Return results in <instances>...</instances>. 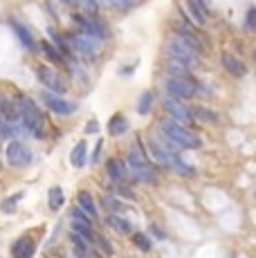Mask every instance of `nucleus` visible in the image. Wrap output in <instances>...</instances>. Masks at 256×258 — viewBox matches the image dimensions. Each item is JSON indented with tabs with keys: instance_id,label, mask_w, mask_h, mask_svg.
Listing matches in <instances>:
<instances>
[{
	"instance_id": "1",
	"label": "nucleus",
	"mask_w": 256,
	"mask_h": 258,
	"mask_svg": "<svg viewBox=\"0 0 256 258\" xmlns=\"http://www.w3.org/2000/svg\"><path fill=\"white\" fill-rule=\"evenodd\" d=\"M160 131L164 133L166 137H169L171 142H175L182 151H191V148H200V140L198 135H196L191 128H186L182 121H175V119H171L169 115L160 119Z\"/></svg>"
},
{
	"instance_id": "2",
	"label": "nucleus",
	"mask_w": 256,
	"mask_h": 258,
	"mask_svg": "<svg viewBox=\"0 0 256 258\" xmlns=\"http://www.w3.org/2000/svg\"><path fill=\"white\" fill-rule=\"evenodd\" d=\"M166 54H169L171 58H175V61L184 63L189 70H194V68H198L200 63V49L196 45H191L186 38H182L180 34H173V36L166 41Z\"/></svg>"
},
{
	"instance_id": "3",
	"label": "nucleus",
	"mask_w": 256,
	"mask_h": 258,
	"mask_svg": "<svg viewBox=\"0 0 256 258\" xmlns=\"http://www.w3.org/2000/svg\"><path fill=\"white\" fill-rule=\"evenodd\" d=\"M16 106H18V115H21V123L25 126V131L32 133L34 137H43L45 123H43V115H41L36 103L23 94V97L16 99Z\"/></svg>"
},
{
	"instance_id": "4",
	"label": "nucleus",
	"mask_w": 256,
	"mask_h": 258,
	"mask_svg": "<svg viewBox=\"0 0 256 258\" xmlns=\"http://www.w3.org/2000/svg\"><path fill=\"white\" fill-rule=\"evenodd\" d=\"M164 90L171 97L186 101V99H194L198 94V83H196L194 77H171L169 74L164 79Z\"/></svg>"
},
{
	"instance_id": "5",
	"label": "nucleus",
	"mask_w": 256,
	"mask_h": 258,
	"mask_svg": "<svg viewBox=\"0 0 256 258\" xmlns=\"http://www.w3.org/2000/svg\"><path fill=\"white\" fill-rule=\"evenodd\" d=\"M66 41H68L70 52H77L86 58H95L97 54L101 52V41L99 38L88 36V34H68Z\"/></svg>"
},
{
	"instance_id": "6",
	"label": "nucleus",
	"mask_w": 256,
	"mask_h": 258,
	"mask_svg": "<svg viewBox=\"0 0 256 258\" xmlns=\"http://www.w3.org/2000/svg\"><path fill=\"white\" fill-rule=\"evenodd\" d=\"M72 21L79 25L81 34H88V36H92V38L106 41V38L110 36V32H108L106 23L99 21L95 14H75V16H72Z\"/></svg>"
},
{
	"instance_id": "7",
	"label": "nucleus",
	"mask_w": 256,
	"mask_h": 258,
	"mask_svg": "<svg viewBox=\"0 0 256 258\" xmlns=\"http://www.w3.org/2000/svg\"><path fill=\"white\" fill-rule=\"evenodd\" d=\"M5 155H7L9 166H14V168H25V166L32 164V160H34L32 148H29L27 144H23L21 140H12V142H9Z\"/></svg>"
},
{
	"instance_id": "8",
	"label": "nucleus",
	"mask_w": 256,
	"mask_h": 258,
	"mask_svg": "<svg viewBox=\"0 0 256 258\" xmlns=\"http://www.w3.org/2000/svg\"><path fill=\"white\" fill-rule=\"evenodd\" d=\"M41 101L47 106V110L54 112V115H58V117H68L77 110V103L68 101V99L58 97L56 92H50V90L41 92Z\"/></svg>"
},
{
	"instance_id": "9",
	"label": "nucleus",
	"mask_w": 256,
	"mask_h": 258,
	"mask_svg": "<svg viewBox=\"0 0 256 258\" xmlns=\"http://www.w3.org/2000/svg\"><path fill=\"white\" fill-rule=\"evenodd\" d=\"M162 108L166 110V115L171 119H175V121H182V123H189L194 115H191V110L184 106V101L182 99H175L171 97V94H164L162 97Z\"/></svg>"
},
{
	"instance_id": "10",
	"label": "nucleus",
	"mask_w": 256,
	"mask_h": 258,
	"mask_svg": "<svg viewBox=\"0 0 256 258\" xmlns=\"http://www.w3.org/2000/svg\"><path fill=\"white\" fill-rule=\"evenodd\" d=\"M36 77H38V83H43V86H45L50 92H56V94H66L68 92V86L63 83V79L58 77V72L52 70V68L38 66Z\"/></svg>"
},
{
	"instance_id": "11",
	"label": "nucleus",
	"mask_w": 256,
	"mask_h": 258,
	"mask_svg": "<svg viewBox=\"0 0 256 258\" xmlns=\"http://www.w3.org/2000/svg\"><path fill=\"white\" fill-rule=\"evenodd\" d=\"M70 220H72V231H77L79 236H83L88 242L92 240V218L86 211H81L79 207H72L70 211Z\"/></svg>"
},
{
	"instance_id": "12",
	"label": "nucleus",
	"mask_w": 256,
	"mask_h": 258,
	"mask_svg": "<svg viewBox=\"0 0 256 258\" xmlns=\"http://www.w3.org/2000/svg\"><path fill=\"white\" fill-rule=\"evenodd\" d=\"M220 63H223V68L227 70L231 77H245L247 74V68H245V63L240 61L238 56H234V54H223L220 56Z\"/></svg>"
},
{
	"instance_id": "13",
	"label": "nucleus",
	"mask_w": 256,
	"mask_h": 258,
	"mask_svg": "<svg viewBox=\"0 0 256 258\" xmlns=\"http://www.w3.org/2000/svg\"><path fill=\"white\" fill-rule=\"evenodd\" d=\"M77 207L81 211H86L92 220H97V218H99V211H97V205H95V198H92L88 191H79L77 193Z\"/></svg>"
},
{
	"instance_id": "14",
	"label": "nucleus",
	"mask_w": 256,
	"mask_h": 258,
	"mask_svg": "<svg viewBox=\"0 0 256 258\" xmlns=\"http://www.w3.org/2000/svg\"><path fill=\"white\" fill-rule=\"evenodd\" d=\"M186 5V12L191 14L196 25H205L207 23V7H205V0H184Z\"/></svg>"
},
{
	"instance_id": "15",
	"label": "nucleus",
	"mask_w": 256,
	"mask_h": 258,
	"mask_svg": "<svg viewBox=\"0 0 256 258\" xmlns=\"http://www.w3.org/2000/svg\"><path fill=\"white\" fill-rule=\"evenodd\" d=\"M106 173L108 177H110L112 182H124L126 180V166L121 160H117V157H110V160L106 162Z\"/></svg>"
},
{
	"instance_id": "16",
	"label": "nucleus",
	"mask_w": 256,
	"mask_h": 258,
	"mask_svg": "<svg viewBox=\"0 0 256 258\" xmlns=\"http://www.w3.org/2000/svg\"><path fill=\"white\" fill-rule=\"evenodd\" d=\"M106 225L110 227L112 231H117V234H121V236H131V231H133V225L126 220V218H121V216H117V213H108V218H106Z\"/></svg>"
},
{
	"instance_id": "17",
	"label": "nucleus",
	"mask_w": 256,
	"mask_h": 258,
	"mask_svg": "<svg viewBox=\"0 0 256 258\" xmlns=\"http://www.w3.org/2000/svg\"><path fill=\"white\" fill-rule=\"evenodd\" d=\"M34 251H36V247H34V242L27 236L18 238L12 245V256H16V258H29V256H34Z\"/></svg>"
},
{
	"instance_id": "18",
	"label": "nucleus",
	"mask_w": 256,
	"mask_h": 258,
	"mask_svg": "<svg viewBox=\"0 0 256 258\" xmlns=\"http://www.w3.org/2000/svg\"><path fill=\"white\" fill-rule=\"evenodd\" d=\"M0 117L5 119V121H18L21 119V115H18V106L16 101H12V99L7 97H0Z\"/></svg>"
},
{
	"instance_id": "19",
	"label": "nucleus",
	"mask_w": 256,
	"mask_h": 258,
	"mask_svg": "<svg viewBox=\"0 0 256 258\" xmlns=\"http://www.w3.org/2000/svg\"><path fill=\"white\" fill-rule=\"evenodd\" d=\"M108 133H110L112 137H121L124 133H128V119L121 115V112H115V115L110 117V121H108Z\"/></svg>"
},
{
	"instance_id": "20",
	"label": "nucleus",
	"mask_w": 256,
	"mask_h": 258,
	"mask_svg": "<svg viewBox=\"0 0 256 258\" xmlns=\"http://www.w3.org/2000/svg\"><path fill=\"white\" fill-rule=\"evenodd\" d=\"M12 29L16 32V36H18V41H21V45H23V47H27V49H36V43H34L32 32H29L25 25H21L18 21H12Z\"/></svg>"
},
{
	"instance_id": "21",
	"label": "nucleus",
	"mask_w": 256,
	"mask_h": 258,
	"mask_svg": "<svg viewBox=\"0 0 256 258\" xmlns=\"http://www.w3.org/2000/svg\"><path fill=\"white\" fill-rule=\"evenodd\" d=\"M86 153H88V144L83 140L77 142L75 148H72V153H70V164L77 166V168H83L86 166Z\"/></svg>"
},
{
	"instance_id": "22",
	"label": "nucleus",
	"mask_w": 256,
	"mask_h": 258,
	"mask_svg": "<svg viewBox=\"0 0 256 258\" xmlns=\"http://www.w3.org/2000/svg\"><path fill=\"white\" fill-rule=\"evenodd\" d=\"M131 238H133V245L137 247L140 251H151L153 249V238L144 231H131Z\"/></svg>"
},
{
	"instance_id": "23",
	"label": "nucleus",
	"mask_w": 256,
	"mask_h": 258,
	"mask_svg": "<svg viewBox=\"0 0 256 258\" xmlns=\"http://www.w3.org/2000/svg\"><path fill=\"white\" fill-rule=\"evenodd\" d=\"M66 202V196H63V188L61 186H50L47 191V205H50V211H58Z\"/></svg>"
},
{
	"instance_id": "24",
	"label": "nucleus",
	"mask_w": 256,
	"mask_h": 258,
	"mask_svg": "<svg viewBox=\"0 0 256 258\" xmlns=\"http://www.w3.org/2000/svg\"><path fill=\"white\" fill-rule=\"evenodd\" d=\"M191 115H194L196 119H200V121L205 123H218V112L211 110V108H205V106H196L194 110H191Z\"/></svg>"
},
{
	"instance_id": "25",
	"label": "nucleus",
	"mask_w": 256,
	"mask_h": 258,
	"mask_svg": "<svg viewBox=\"0 0 256 258\" xmlns=\"http://www.w3.org/2000/svg\"><path fill=\"white\" fill-rule=\"evenodd\" d=\"M166 72L171 74V77H191V70L184 66V63L175 61V58L169 56V61H166Z\"/></svg>"
},
{
	"instance_id": "26",
	"label": "nucleus",
	"mask_w": 256,
	"mask_h": 258,
	"mask_svg": "<svg viewBox=\"0 0 256 258\" xmlns=\"http://www.w3.org/2000/svg\"><path fill=\"white\" fill-rule=\"evenodd\" d=\"M99 202H101V207H103V209H106L108 213H117V211L121 209V200L115 196V193H112V196H110V193H103Z\"/></svg>"
},
{
	"instance_id": "27",
	"label": "nucleus",
	"mask_w": 256,
	"mask_h": 258,
	"mask_svg": "<svg viewBox=\"0 0 256 258\" xmlns=\"http://www.w3.org/2000/svg\"><path fill=\"white\" fill-rule=\"evenodd\" d=\"M151 108H153V92L146 90V92H142L140 101H137V112L140 115H149Z\"/></svg>"
},
{
	"instance_id": "28",
	"label": "nucleus",
	"mask_w": 256,
	"mask_h": 258,
	"mask_svg": "<svg viewBox=\"0 0 256 258\" xmlns=\"http://www.w3.org/2000/svg\"><path fill=\"white\" fill-rule=\"evenodd\" d=\"M41 49H43V54L47 56V61H52V63H61V61H63V54L58 52V49H54L52 43L41 41Z\"/></svg>"
},
{
	"instance_id": "29",
	"label": "nucleus",
	"mask_w": 256,
	"mask_h": 258,
	"mask_svg": "<svg viewBox=\"0 0 256 258\" xmlns=\"http://www.w3.org/2000/svg\"><path fill=\"white\" fill-rule=\"evenodd\" d=\"M23 196H25V193L18 191V193H14V196L5 198L3 205H0V209H3L5 213H14V211H16V202H18V200H23Z\"/></svg>"
},
{
	"instance_id": "30",
	"label": "nucleus",
	"mask_w": 256,
	"mask_h": 258,
	"mask_svg": "<svg viewBox=\"0 0 256 258\" xmlns=\"http://www.w3.org/2000/svg\"><path fill=\"white\" fill-rule=\"evenodd\" d=\"M140 3L142 0H106V5H112L117 12H128V9H133L135 5H140Z\"/></svg>"
},
{
	"instance_id": "31",
	"label": "nucleus",
	"mask_w": 256,
	"mask_h": 258,
	"mask_svg": "<svg viewBox=\"0 0 256 258\" xmlns=\"http://www.w3.org/2000/svg\"><path fill=\"white\" fill-rule=\"evenodd\" d=\"M70 3H75L79 9H83L86 14H97L99 12V5L95 3V0H70Z\"/></svg>"
},
{
	"instance_id": "32",
	"label": "nucleus",
	"mask_w": 256,
	"mask_h": 258,
	"mask_svg": "<svg viewBox=\"0 0 256 258\" xmlns=\"http://www.w3.org/2000/svg\"><path fill=\"white\" fill-rule=\"evenodd\" d=\"M254 27H256V7H249L247 14H245V29L252 32Z\"/></svg>"
},
{
	"instance_id": "33",
	"label": "nucleus",
	"mask_w": 256,
	"mask_h": 258,
	"mask_svg": "<svg viewBox=\"0 0 256 258\" xmlns=\"http://www.w3.org/2000/svg\"><path fill=\"white\" fill-rule=\"evenodd\" d=\"M9 137H14L12 126H9V121H5V119L0 117V142H3V140H9Z\"/></svg>"
},
{
	"instance_id": "34",
	"label": "nucleus",
	"mask_w": 256,
	"mask_h": 258,
	"mask_svg": "<svg viewBox=\"0 0 256 258\" xmlns=\"http://www.w3.org/2000/svg\"><path fill=\"white\" fill-rule=\"evenodd\" d=\"M83 133H86V135H97V133H99V121H97V119H90V121H86V128H83Z\"/></svg>"
},
{
	"instance_id": "35",
	"label": "nucleus",
	"mask_w": 256,
	"mask_h": 258,
	"mask_svg": "<svg viewBox=\"0 0 256 258\" xmlns=\"http://www.w3.org/2000/svg\"><path fill=\"white\" fill-rule=\"evenodd\" d=\"M95 242L101 247L103 251H106V254H112V251H115V249H112V245H110V242H108L103 236H95Z\"/></svg>"
},
{
	"instance_id": "36",
	"label": "nucleus",
	"mask_w": 256,
	"mask_h": 258,
	"mask_svg": "<svg viewBox=\"0 0 256 258\" xmlns=\"http://www.w3.org/2000/svg\"><path fill=\"white\" fill-rule=\"evenodd\" d=\"M101 148H103V142L99 140V142H97V146H95V151H92V155H90V162H92V164H97V162H99Z\"/></svg>"
},
{
	"instance_id": "37",
	"label": "nucleus",
	"mask_w": 256,
	"mask_h": 258,
	"mask_svg": "<svg viewBox=\"0 0 256 258\" xmlns=\"http://www.w3.org/2000/svg\"><path fill=\"white\" fill-rule=\"evenodd\" d=\"M133 72H135V66H131V68H121V70H119L121 77H126V74H133Z\"/></svg>"
},
{
	"instance_id": "38",
	"label": "nucleus",
	"mask_w": 256,
	"mask_h": 258,
	"mask_svg": "<svg viewBox=\"0 0 256 258\" xmlns=\"http://www.w3.org/2000/svg\"><path fill=\"white\" fill-rule=\"evenodd\" d=\"M151 231H153V234H155L157 238H164V231H162L160 227H155V225H153V227H151Z\"/></svg>"
},
{
	"instance_id": "39",
	"label": "nucleus",
	"mask_w": 256,
	"mask_h": 258,
	"mask_svg": "<svg viewBox=\"0 0 256 258\" xmlns=\"http://www.w3.org/2000/svg\"><path fill=\"white\" fill-rule=\"evenodd\" d=\"M97 5H99V7H103V5H106V0H95Z\"/></svg>"
},
{
	"instance_id": "40",
	"label": "nucleus",
	"mask_w": 256,
	"mask_h": 258,
	"mask_svg": "<svg viewBox=\"0 0 256 258\" xmlns=\"http://www.w3.org/2000/svg\"><path fill=\"white\" fill-rule=\"evenodd\" d=\"M63 3H70V0H63Z\"/></svg>"
}]
</instances>
